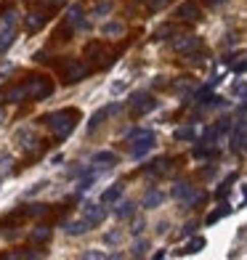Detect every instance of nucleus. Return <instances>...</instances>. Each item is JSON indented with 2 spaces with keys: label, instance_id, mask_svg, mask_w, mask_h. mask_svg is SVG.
Wrapping results in <instances>:
<instances>
[{
  "label": "nucleus",
  "instance_id": "473e14b6",
  "mask_svg": "<svg viewBox=\"0 0 247 260\" xmlns=\"http://www.w3.org/2000/svg\"><path fill=\"white\" fill-rule=\"evenodd\" d=\"M48 212H51V207H48V205H43V202H35V205H29L27 215H32V218H45Z\"/></svg>",
  "mask_w": 247,
  "mask_h": 260
},
{
  "label": "nucleus",
  "instance_id": "5701e85b",
  "mask_svg": "<svg viewBox=\"0 0 247 260\" xmlns=\"http://www.w3.org/2000/svg\"><path fill=\"white\" fill-rule=\"evenodd\" d=\"M96 181H99V173H96V170H88V173L77 181V194H88Z\"/></svg>",
  "mask_w": 247,
  "mask_h": 260
},
{
  "label": "nucleus",
  "instance_id": "4c0bfd02",
  "mask_svg": "<svg viewBox=\"0 0 247 260\" xmlns=\"http://www.w3.org/2000/svg\"><path fill=\"white\" fill-rule=\"evenodd\" d=\"M168 35H170V38H173V35H175V29L170 27V24H162L157 32H155V40H168Z\"/></svg>",
  "mask_w": 247,
  "mask_h": 260
},
{
  "label": "nucleus",
  "instance_id": "412c9836",
  "mask_svg": "<svg viewBox=\"0 0 247 260\" xmlns=\"http://www.w3.org/2000/svg\"><path fill=\"white\" fill-rule=\"evenodd\" d=\"M205 244H207V242L202 239V236H192V239L181 247V252H178V255H197V252H202V250H205Z\"/></svg>",
  "mask_w": 247,
  "mask_h": 260
},
{
  "label": "nucleus",
  "instance_id": "3c124183",
  "mask_svg": "<svg viewBox=\"0 0 247 260\" xmlns=\"http://www.w3.org/2000/svg\"><path fill=\"white\" fill-rule=\"evenodd\" d=\"M35 61H38V64L48 61V51H38V53H35Z\"/></svg>",
  "mask_w": 247,
  "mask_h": 260
},
{
  "label": "nucleus",
  "instance_id": "de8ad7c7",
  "mask_svg": "<svg viewBox=\"0 0 247 260\" xmlns=\"http://www.w3.org/2000/svg\"><path fill=\"white\" fill-rule=\"evenodd\" d=\"M215 175H218V168H215V165H210V168L202 170V178H215Z\"/></svg>",
  "mask_w": 247,
  "mask_h": 260
},
{
  "label": "nucleus",
  "instance_id": "cd10ccee",
  "mask_svg": "<svg viewBox=\"0 0 247 260\" xmlns=\"http://www.w3.org/2000/svg\"><path fill=\"white\" fill-rule=\"evenodd\" d=\"M64 19H67V27H72V29H75V27L80 24V19H82V6L75 3L72 8L67 11V16H64Z\"/></svg>",
  "mask_w": 247,
  "mask_h": 260
},
{
  "label": "nucleus",
  "instance_id": "a19ab883",
  "mask_svg": "<svg viewBox=\"0 0 247 260\" xmlns=\"http://www.w3.org/2000/svg\"><path fill=\"white\" fill-rule=\"evenodd\" d=\"M244 67H247V61H244V53H239V56H237V61H231V72L244 75Z\"/></svg>",
  "mask_w": 247,
  "mask_h": 260
},
{
  "label": "nucleus",
  "instance_id": "72a5a7b5",
  "mask_svg": "<svg viewBox=\"0 0 247 260\" xmlns=\"http://www.w3.org/2000/svg\"><path fill=\"white\" fill-rule=\"evenodd\" d=\"M19 24V14L14 8H8L6 14H3V21H0V27H16Z\"/></svg>",
  "mask_w": 247,
  "mask_h": 260
},
{
  "label": "nucleus",
  "instance_id": "9d476101",
  "mask_svg": "<svg viewBox=\"0 0 247 260\" xmlns=\"http://www.w3.org/2000/svg\"><path fill=\"white\" fill-rule=\"evenodd\" d=\"M175 16H178L181 21H199V19H202V11H199V6H197V3L186 0V3H181V6H178Z\"/></svg>",
  "mask_w": 247,
  "mask_h": 260
},
{
  "label": "nucleus",
  "instance_id": "37998d69",
  "mask_svg": "<svg viewBox=\"0 0 247 260\" xmlns=\"http://www.w3.org/2000/svg\"><path fill=\"white\" fill-rule=\"evenodd\" d=\"M122 239V231H109V234H104V244H117Z\"/></svg>",
  "mask_w": 247,
  "mask_h": 260
},
{
  "label": "nucleus",
  "instance_id": "2f4dec72",
  "mask_svg": "<svg viewBox=\"0 0 247 260\" xmlns=\"http://www.w3.org/2000/svg\"><path fill=\"white\" fill-rule=\"evenodd\" d=\"M229 212H231V207H229V205H223L221 210H213V212H210V215L205 218V223H207V226H213V223H218L221 218H226Z\"/></svg>",
  "mask_w": 247,
  "mask_h": 260
},
{
  "label": "nucleus",
  "instance_id": "7c9ffc66",
  "mask_svg": "<svg viewBox=\"0 0 247 260\" xmlns=\"http://www.w3.org/2000/svg\"><path fill=\"white\" fill-rule=\"evenodd\" d=\"M112 8H114V3H112V0H99V3L93 6V16L104 19V16H109V14H112Z\"/></svg>",
  "mask_w": 247,
  "mask_h": 260
},
{
  "label": "nucleus",
  "instance_id": "8fccbe9b",
  "mask_svg": "<svg viewBox=\"0 0 247 260\" xmlns=\"http://www.w3.org/2000/svg\"><path fill=\"white\" fill-rule=\"evenodd\" d=\"M11 72H14V64H3V67H0V80H3V77H8Z\"/></svg>",
  "mask_w": 247,
  "mask_h": 260
},
{
  "label": "nucleus",
  "instance_id": "6e6d98bb",
  "mask_svg": "<svg viewBox=\"0 0 247 260\" xmlns=\"http://www.w3.org/2000/svg\"><path fill=\"white\" fill-rule=\"evenodd\" d=\"M157 234H168V223H160V226H157Z\"/></svg>",
  "mask_w": 247,
  "mask_h": 260
},
{
  "label": "nucleus",
  "instance_id": "a211bd4d",
  "mask_svg": "<svg viewBox=\"0 0 247 260\" xmlns=\"http://www.w3.org/2000/svg\"><path fill=\"white\" fill-rule=\"evenodd\" d=\"M3 99L8 104H21V101H27L29 99V93H27V82H21V85H14L8 93H3Z\"/></svg>",
  "mask_w": 247,
  "mask_h": 260
},
{
  "label": "nucleus",
  "instance_id": "052dcab7",
  "mask_svg": "<svg viewBox=\"0 0 247 260\" xmlns=\"http://www.w3.org/2000/svg\"><path fill=\"white\" fill-rule=\"evenodd\" d=\"M0 186H3V178H0Z\"/></svg>",
  "mask_w": 247,
  "mask_h": 260
},
{
  "label": "nucleus",
  "instance_id": "13d9d810",
  "mask_svg": "<svg viewBox=\"0 0 247 260\" xmlns=\"http://www.w3.org/2000/svg\"><path fill=\"white\" fill-rule=\"evenodd\" d=\"M45 3H48V6H61L64 0H45Z\"/></svg>",
  "mask_w": 247,
  "mask_h": 260
},
{
  "label": "nucleus",
  "instance_id": "2eb2a0df",
  "mask_svg": "<svg viewBox=\"0 0 247 260\" xmlns=\"http://www.w3.org/2000/svg\"><path fill=\"white\" fill-rule=\"evenodd\" d=\"M117 210H114V215L117 218H120V220H128V218H133L136 215V202H133V199H117Z\"/></svg>",
  "mask_w": 247,
  "mask_h": 260
},
{
  "label": "nucleus",
  "instance_id": "aec40b11",
  "mask_svg": "<svg viewBox=\"0 0 247 260\" xmlns=\"http://www.w3.org/2000/svg\"><path fill=\"white\" fill-rule=\"evenodd\" d=\"M16 40V27H0V56H3Z\"/></svg>",
  "mask_w": 247,
  "mask_h": 260
},
{
  "label": "nucleus",
  "instance_id": "4be33fe9",
  "mask_svg": "<svg viewBox=\"0 0 247 260\" xmlns=\"http://www.w3.org/2000/svg\"><path fill=\"white\" fill-rule=\"evenodd\" d=\"M165 202V194L160 191V188H149L146 197H144V210H155Z\"/></svg>",
  "mask_w": 247,
  "mask_h": 260
},
{
  "label": "nucleus",
  "instance_id": "a878e982",
  "mask_svg": "<svg viewBox=\"0 0 247 260\" xmlns=\"http://www.w3.org/2000/svg\"><path fill=\"white\" fill-rule=\"evenodd\" d=\"M155 109H157V99H155V96H146L144 101H138V104L133 106V112H136L138 117H144V114L155 112Z\"/></svg>",
  "mask_w": 247,
  "mask_h": 260
},
{
  "label": "nucleus",
  "instance_id": "f704fd0d",
  "mask_svg": "<svg viewBox=\"0 0 247 260\" xmlns=\"http://www.w3.org/2000/svg\"><path fill=\"white\" fill-rule=\"evenodd\" d=\"M231 93H234L237 99H244V96H247V82H244V77H242V75H239V80L231 85Z\"/></svg>",
  "mask_w": 247,
  "mask_h": 260
},
{
  "label": "nucleus",
  "instance_id": "680f3d73",
  "mask_svg": "<svg viewBox=\"0 0 247 260\" xmlns=\"http://www.w3.org/2000/svg\"><path fill=\"white\" fill-rule=\"evenodd\" d=\"M0 99H3V93H0Z\"/></svg>",
  "mask_w": 247,
  "mask_h": 260
},
{
  "label": "nucleus",
  "instance_id": "393cba45",
  "mask_svg": "<svg viewBox=\"0 0 247 260\" xmlns=\"http://www.w3.org/2000/svg\"><path fill=\"white\" fill-rule=\"evenodd\" d=\"M149 250H151V247H149V239H144V236L138 234L136 242H133V247H131V255H133V257H146Z\"/></svg>",
  "mask_w": 247,
  "mask_h": 260
},
{
  "label": "nucleus",
  "instance_id": "c03bdc74",
  "mask_svg": "<svg viewBox=\"0 0 247 260\" xmlns=\"http://www.w3.org/2000/svg\"><path fill=\"white\" fill-rule=\"evenodd\" d=\"M144 229H146V223L138 218V220H133V229H131V234H133V236H138V234H144Z\"/></svg>",
  "mask_w": 247,
  "mask_h": 260
},
{
  "label": "nucleus",
  "instance_id": "79ce46f5",
  "mask_svg": "<svg viewBox=\"0 0 247 260\" xmlns=\"http://www.w3.org/2000/svg\"><path fill=\"white\" fill-rule=\"evenodd\" d=\"M146 96H149V90H133L131 96H128V104H131V106H136L138 101H144Z\"/></svg>",
  "mask_w": 247,
  "mask_h": 260
},
{
  "label": "nucleus",
  "instance_id": "f257e3e1",
  "mask_svg": "<svg viewBox=\"0 0 247 260\" xmlns=\"http://www.w3.org/2000/svg\"><path fill=\"white\" fill-rule=\"evenodd\" d=\"M125 138H128V144H133V149H131L133 159H141L157 146V136H155V130H149V127H131L125 133Z\"/></svg>",
  "mask_w": 247,
  "mask_h": 260
},
{
  "label": "nucleus",
  "instance_id": "dca6fc26",
  "mask_svg": "<svg viewBox=\"0 0 247 260\" xmlns=\"http://www.w3.org/2000/svg\"><path fill=\"white\" fill-rule=\"evenodd\" d=\"M101 35H104V38H109V40H120L125 35V24H122V21H104V24H101Z\"/></svg>",
  "mask_w": 247,
  "mask_h": 260
},
{
  "label": "nucleus",
  "instance_id": "5fc2aeb1",
  "mask_svg": "<svg viewBox=\"0 0 247 260\" xmlns=\"http://www.w3.org/2000/svg\"><path fill=\"white\" fill-rule=\"evenodd\" d=\"M165 85H168V80H165V77H155V88H165Z\"/></svg>",
  "mask_w": 247,
  "mask_h": 260
},
{
  "label": "nucleus",
  "instance_id": "864d4df0",
  "mask_svg": "<svg viewBox=\"0 0 247 260\" xmlns=\"http://www.w3.org/2000/svg\"><path fill=\"white\" fill-rule=\"evenodd\" d=\"M205 3H207L210 8H221L223 3H229V0H205Z\"/></svg>",
  "mask_w": 247,
  "mask_h": 260
},
{
  "label": "nucleus",
  "instance_id": "423d86ee",
  "mask_svg": "<svg viewBox=\"0 0 247 260\" xmlns=\"http://www.w3.org/2000/svg\"><path fill=\"white\" fill-rule=\"evenodd\" d=\"M173 51L181 56H192L197 51H202V38H197V35H178L173 40Z\"/></svg>",
  "mask_w": 247,
  "mask_h": 260
},
{
  "label": "nucleus",
  "instance_id": "e433bc0d",
  "mask_svg": "<svg viewBox=\"0 0 247 260\" xmlns=\"http://www.w3.org/2000/svg\"><path fill=\"white\" fill-rule=\"evenodd\" d=\"M189 186H192V183H183V181H181V183H175V186L170 188V197H173V199H178V202H181V199H183V194L189 191Z\"/></svg>",
  "mask_w": 247,
  "mask_h": 260
},
{
  "label": "nucleus",
  "instance_id": "a18cd8bd",
  "mask_svg": "<svg viewBox=\"0 0 247 260\" xmlns=\"http://www.w3.org/2000/svg\"><path fill=\"white\" fill-rule=\"evenodd\" d=\"M120 112H122V104H120V101H114V104H109V106H107V117L120 114Z\"/></svg>",
  "mask_w": 247,
  "mask_h": 260
},
{
  "label": "nucleus",
  "instance_id": "49530a36",
  "mask_svg": "<svg viewBox=\"0 0 247 260\" xmlns=\"http://www.w3.org/2000/svg\"><path fill=\"white\" fill-rule=\"evenodd\" d=\"M197 229H199V223L192 220V223H186V226L181 229V234H183V236H189V234H197Z\"/></svg>",
  "mask_w": 247,
  "mask_h": 260
},
{
  "label": "nucleus",
  "instance_id": "c756f323",
  "mask_svg": "<svg viewBox=\"0 0 247 260\" xmlns=\"http://www.w3.org/2000/svg\"><path fill=\"white\" fill-rule=\"evenodd\" d=\"M53 236V229L51 226H38V229H32V242H48Z\"/></svg>",
  "mask_w": 247,
  "mask_h": 260
},
{
  "label": "nucleus",
  "instance_id": "603ef678",
  "mask_svg": "<svg viewBox=\"0 0 247 260\" xmlns=\"http://www.w3.org/2000/svg\"><path fill=\"white\" fill-rule=\"evenodd\" d=\"M165 3H168V0H149V8H151V11H160Z\"/></svg>",
  "mask_w": 247,
  "mask_h": 260
},
{
  "label": "nucleus",
  "instance_id": "bf43d9fd",
  "mask_svg": "<svg viewBox=\"0 0 247 260\" xmlns=\"http://www.w3.org/2000/svg\"><path fill=\"white\" fill-rule=\"evenodd\" d=\"M3 120H6V112H3V109H0V125H3Z\"/></svg>",
  "mask_w": 247,
  "mask_h": 260
},
{
  "label": "nucleus",
  "instance_id": "6ab92c4d",
  "mask_svg": "<svg viewBox=\"0 0 247 260\" xmlns=\"http://www.w3.org/2000/svg\"><path fill=\"white\" fill-rule=\"evenodd\" d=\"M104 120H107V106H101V109H96V112H93L90 114V120H88V127H85V133L88 136H93V133H96V130L104 125Z\"/></svg>",
  "mask_w": 247,
  "mask_h": 260
},
{
  "label": "nucleus",
  "instance_id": "f3484780",
  "mask_svg": "<svg viewBox=\"0 0 247 260\" xmlns=\"http://www.w3.org/2000/svg\"><path fill=\"white\" fill-rule=\"evenodd\" d=\"M173 138L178 141V144H192V141L197 138V127L189 122V125H181V127H175L173 130Z\"/></svg>",
  "mask_w": 247,
  "mask_h": 260
},
{
  "label": "nucleus",
  "instance_id": "7ed1b4c3",
  "mask_svg": "<svg viewBox=\"0 0 247 260\" xmlns=\"http://www.w3.org/2000/svg\"><path fill=\"white\" fill-rule=\"evenodd\" d=\"M27 93L32 101H43L53 93V82L48 77H29L27 80Z\"/></svg>",
  "mask_w": 247,
  "mask_h": 260
},
{
  "label": "nucleus",
  "instance_id": "58836bf2",
  "mask_svg": "<svg viewBox=\"0 0 247 260\" xmlns=\"http://www.w3.org/2000/svg\"><path fill=\"white\" fill-rule=\"evenodd\" d=\"M82 257H85V260H104V257H107V252H104V250H96V247H90V250L82 252Z\"/></svg>",
  "mask_w": 247,
  "mask_h": 260
},
{
  "label": "nucleus",
  "instance_id": "4d7b16f0",
  "mask_svg": "<svg viewBox=\"0 0 247 260\" xmlns=\"http://www.w3.org/2000/svg\"><path fill=\"white\" fill-rule=\"evenodd\" d=\"M165 255H168V252H165V250H157V252H155V260H162Z\"/></svg>",
  "mask_w": 247,
  "mask_h": 260
},
{
  "label": "nucleus",
  "instance_id": "4468645a",
  "mask_svg": "<svg viewBox=\"0 0 247 260\" xmlns=\"http://www.w3.org/2000/svg\"><path fill=\"white\" fill-rule=\"evenodd\" d=\"M207 199V194L202 191V188H197V186H189V191L183 194V199H181V205L183 207H199Z\"/></svg>",
  "mask_w": 247,
  "mask_h": 260
},
{
  "label": "nucleus",
  "instance_id": "ea45409f",
  "mask_svg": "<svg viewBox=\"0 0 247 260\" xmlns=\"http://www.w3.org/2000/svg\"><path fill=\"white\" fill-rule=\"evenodd\" d=\"M125 90H128V80H117V82H112V85H109L112 96H120V93H125Z\"/></svg>",
  "mask_w": 247,
  "mask_h": 260
},
{
  "label": "nucleus",
  "instance_id": "ddd939ff",
  "mask_svg": "<svg viewBox=\"0 0 247 260\" xmlns=\"http://www.w3.org/2000/svg\"><path fill=\"white\" fill-rule=\"evenodd\" d=\"M117 162H120V157H117L114 151H107V149H104V151H96V154L90 157V165H96V168H107V170L114 168Z\"/></svg>",
  "mask_w": 247,
  "mask_h": 260
},
{
  "label": "nucleus",
  "instance_id": "f03ea898",
  "mask_svg": "<svg viewBox=\"0 0 247 260\" xmlns=\"http://www.w3.org/2000/svg\"><path fill=\"white\" fill-rule=\"evenodd\" d=\"M77 120H80L77 109H61V112H53V114L45 117V122H48V127L53 130L56 138H67L75 130Z\"/></svg>",
  "mask_w": 247,
  "mask_h": 260
},
{
  "label": "nucleus",
  "instance_id": "09e8293b",
  "mask_svg": "<svg viewBox=\"0 0 247 260\" xmlns=\"http://www.w3.org/2000/svg\"><path fill=\"white\" fill-rule=\"evenodd\" d=\"M61 162H64V154L58 151V154H53V157H51V168H61Z\"/></svg>",
  "mask_w": 247,
  "mask_h": 260
},
{
  "label": "nucleus",
  "instance_id": "b1692460",
  "mask_svg": "<svg viewBox=\"0 0 247 260\" xmlns=\"http://www.w3.org/2000/svg\"><path fill=\"white\" fill-rule=\"evenodd\" d=\"M120 197H122V183H112L107 191L101 194V205H114Z\"/></svg>",
  "mask_w": 247,
  "mask_h": 260
},
{
  "label": "nucleus",
  "instance_id": "20e7f679",
  "mask_svg": "<svg viewBox=\"0 0 247 260\" xmlns=\"http://www.w3.org/2000/svg\"><path fill=\"white\" fill-rule=\"evenodd\" d=\"M229 146L237 157L244 154L247 146V122H234V127H229Z\"/></svg>",
  "mask_w": 247,
  "mask_h": 260
},
{
  "label": "nucleus",
  "instance_id": "bb28decb",
  "mask_svg": "<svg viewBox=\"0 0 247 260\" xmlns=\"http://www.w3.org/2000/svg\"><path fill=\"white\" fill-rule=\"evenodd\" d=\"M146 173L151 175V178H157V175H165V173H168V157H157V159L146 168Z\"/></svg>",
  "mask_w": 247,
  "mask_h": 260
},
{
  "label": "nucleus",
  "instance_id": "9b49d317",
  "mask_svg": "<svg viewBox=\"0 0 247 260\" xmlns=\"http://www.w3.org/2000/svg\"><path fill=\"white\" fill-rule=\"evenodd\" d=\"M93 226L85 220V218H77V220H67L64 226H61V231L67 234V236H82V234H88Z\"/></svg>",
  "mask_w": 247,
  "mask_h": 260
},
{
  "label": "nucleus",
  "instance_id": "c85d7f7f",
  "mask_svg": "<svg viewBox=\"0 0 247 260\" xmlns=\"http://www.w3.org/2000/svg\"><path fill=\"white\" fill-rule=\"evenodd\" d=\"M215 85H218V80H210V82H205L202 88H197V90H194V104H202V101L210 96V90H213Z\"/></svg>",
  "mask_w": 247,
  "mask_h": 260
},
{
  "label": "nucleus",
  "instance_id": "0eeeda50",
  "mask_svg": "<svg viewBox=\"0 0 247 260\" xmlns=\"http://www.w3.org/2000/svg\"><path fill=\"white\" fill-rule=\"evenodd\" d=\"M88 64H82L77 61V58H69V61L61 67V75H64V82H80V80H85L88 77Z\"/></svg>",
  "mask_w": 247,
  "mask_h": 260
},
{
  "label": "nucleus",
  "instance_id": "1a4fd4ad",
  "mask_svg": "<svg viewBox=\"0 0 247 260\" xmlns=\"http://www.w3.org/2000/svg\"><path fill=\"white\" fill-rule=\"evenodd\" d=\"M85 58H90L96 67H107V61H109V56H107L101 43H88L85 45Z\"/></svg>",
  "mask_w": 247,
  "mask_h": 260
},
{
  "label": "nucleus",
  "instance_id": "c9c22d12",
  "mask_svg": "<svg viewBox=\"0 0 247 260\" xmlns=\"http://www.w3.org/2000/svg\"><path fill=\"white\" fill-rule=\"evenodd\" d=\"M48 186H51V181H45V178H43V181H35L27 191H24V197H35V194H40L43 188H48Z\"/></svg>",
  "mask_w": 247,
  "mask_h": 260
},
{
  "label": "nucleus",
  "instance_id": "6e6552de",
  "mask_svg": "<svg viewBox=\"0 0 247 260\" xmlns=\"http://www.w3.org/2000/svg\"><path fill=\"white\" fill-rule=\"evenodd\" d=\"M82 218H85L93 229L99 226V223H104V218H107V207L101 205H93V202H85V207H82Z\"/></svg>",
  "mask_w": 247,
  "mask_h": 260
},
{
  "label": "nucleus",
  "instance_id": "f8f14e48",
  "mask_svg": "<svg viewBox=\"0 0 247 260\" xmlns=\"http://www.w3.org/2000/svg\"><path fill=\"white\" fill-rule=\"evenodd\" d=\"M45 21H48V11L45 8H35V11H29V14L24 16V24H27V29H40Z\"/></svg>",
  "mask_w": 247,
  "mask_h": 260
},
{
  "label": "nucleus",
  "instance_id": "39448f33",
  "mask_svg": "<svg viewBox=\"0 0 247 260\" xmlns=\"http://www.w3.org/2000/svg\"><path fill=\"white\" fill-rule=\"evenodd\" d=\"M14 141H16V146H19L21 151H35V149L40 146L38 130H35V127H29V125H21V127L16 130V136H14Z\"/></svg>",
  "mask_w": 247,
  "mask_h": 260
}]
</instances>
